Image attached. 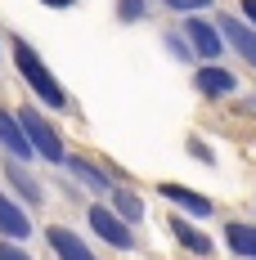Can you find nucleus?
Masks as SVG:
<instances>
[{"mask_svg": "<svg viewBox=\"0 0 256 260\" xmlns=\"http://www.w3.org/2000/svg\"><path fill=\"white\" fill-rule=\"evenodd\" d=\"M9 45H14V63H18V72H23L27 85H32V90H36V94H41V99H45L50 108H63V104H68L63 85H59V81H54V72L45 68V63H41V54L32 50L23 36H14Z\"/></svg>", "mask_w": 256, "mask_h": 260, "instance_id": "f257e3e1", "label": "nucleus"}, {"mask_svg": "<svg viewBox=\"0 0 256 260\" xmlns=\"http://www.w3.org/2000/svg\"><path fill=\"white\" fill-rule=\"evenodd\" d=\"M18 121H23V135H27V144L36 148V153L45 157V161H68V153H63V139H59V130L36 112V108H23L18 112Z\"/></svg>", "mask_w": 256, "mask_h": 260, "instance_id": "f03ea898", "label": "nucleus"}, {"mask_svg": "<svg viewBox=\"0 0 256 260\" xmlns=\"http://www.w3.org/2000/svg\"><path fill=\"white\" fill-rule=\"evenodd\" d=\"M90 229H95L108 247H117V251H130V247H135V234L126 229V220H122L117 211H108V207H90Z\"/></svg>", "mask_w": 256, "mask_h": 260, "instance_id": "7ed1b4c3", "label": "nucleus"}, {"mask_svg": "<svg viewBox=\"0 0 256 260\" xmlns=\"http://www.w3.org/2000/svg\"><path fill=\"white\" fill-rule=\"evenodd\" d=\"M184 41H193V50L203 54V58H216V54L225 50V36H220V27L203 23V18H193V23L184 27Z\"/></svg>", "mask_w": 256, "mask_h": 260, "instance_id": "20e7f679", "label": "nucleus"}, {"mask_svg": "<svg viewBox=\"0 0 256 260\" xmlns=\"http://www.w3.org/2000/svg\"><path fill=\"white\" fill-rule=\"evenodd\" d=\"M0 148L14 153V157H32L36 153V148L27 144V135H23V121H18L14 112H5V108H0Z\"/></svg>", "mask_w": 256, "mask_h": 260, "instance_id": "39448f33", "label": "nucleus"}, {"mask_svg": "<svg viewBox=\"0 0 256 260\" xmlns=\"http://www.w3.org/2000/svg\"><path fill=\"white\" fill-rule=\"evenodd\" d=\"M157 188H162L166 202L184 207L189 215H211V198H203V193H193V188H184V184H157Z\"/></svg>", "mask_w": 256, "mask_h": 260, "instance_id": "423d86ee", "label": "nucleus"}, {"mask_svg": "<svg viewBox=\"0 0 256 260\" xmlns=\"http://www.w3.org/2000/svg\"><path fill=\"white\" fill-rule=\"evenodd\" d=\"M50 247L59 251V260H95V251H90L77 234H68L63 224H54V229H50Z\"/></svg>", "mask_w": 256, "mask_h": 260, "instance_id": "0eeeda50", "label": "nucleus"}, {"mask_svg": "<svg viewBox=\"0 0 256 260\" xmlns=\"http://www.w3.org/2000/svg\"><path fill=\"white\" fill-rule=\"evenodd\" d=\"M220 36H225L234 50H238V54H243V58L256 68V31H247L238 18H220Z\"/></svg>", "mask_w": 256, "mask_h": 260, "instance_id": "6e6552de", "label": "nucleus"}, {"mask_svg": "<svg viewBox=\"0 0 256 260\" xmlns=\"http://www.w3.org/2000/svg\"><path fill=\"white\" fill-rule=\"evenodd\" d=\"M193 85H198L203 94H230L234 85H238V77H234V72H225V68H211V63H207V68H198V72H193Z\"/></svg>", "mask_w": 256, "mask_h": 260, "instance_id": "1a4fd4ad", "label": "nucleus"}, {"mask_svg": "<svg viewBox=\"0 0 256 260\" xmlns=\"http://www.w3.org/2000/svg\"><path fill=\"white\" fill-rule=\"evenodd\" d=\"M0 234H5V238H27V234H32L27 215H23L18 207H14V202H9L5 193H0Z\"/></svg>", "mask_w": 256, "mask_h": 260, "instance_id": "9d476101", "label": "nucleus"}, {"mask_svg": "<svg viewBox=\"0 0 256 260\" xmlns=\"http://www.w3.org/2000/svg\"><path fill=\"white\" fill-rule=\"evenodd\" d=\"M171 234H176L180 247H189V251H198V256H211V238L198 234L189 220H180V215H176V220H171Z\"/></svg>", "mask_w": 256, "mask_h": 260, "instance_id": "9b49d317", "label": "nucleus"}, {"mask_svg": "<svg viewBox=\"0 0 256 260\" xmlns=\"http://www.w3.org/2000/svg\"><path fill=\"white\" fill-rule=\"evenodd\" d=\"M225 238H230V247L238 251V256H247V260H256V224H225Z\"/></svg>", "mask_w": 256, "mask_h": 260, "instance_id": "f8f14e48", "label": "nucleus"}, {"mask_svg": "<svg viewBox=\"0 0 256 260\" xmlns=\"http://www.w3.org/2000/svg\"><path fill=\"white\" fill-rule=\"evenodd\" d=\"M68 171H72L77 180H86L90 188H95V193H112V184H108V175H103L99 166H90L86 157H68Z\"/></svg>", "mask_w": 256, "mask_h": 260, "instance_id": "ddd939ff", "label": "nucleus"}, {"mask_svg": "<svg viewBox=\"0 0 256 260\" xmlns=\"http://www.w3.org/2000/svg\"><path fill=\"white\" fill-rule=\"evenodd\" d=\"M112 198H117V211H122V220H139V215H144V202H139L135 193H126V188H112Z\"/></svg>", "mask_w": 256, "mask_h": 260, "instance_id": "4468645a", "label": "nucleus"}, {"mask_svg": "<svg viewBox=\"0 0 256 260\" xmlns=\"http://www.w3.org/2000/svg\"><path fill=\"white\" fill-rule=\"evenodd\" d=\"M9 180H14V188L23 193V198H27V202H32V207L41 202V184H36V180H27V175H23V171H18V166H9Z\"/></svg>", "mask_w": 256, "mask_h": 260, "instance_id": "2eb2a0df", "label": "nucleus"}, {"mask_svg": "<svg viewBox=\"0 0 256 260\" xmlns=\"http://www.w3.org/2000/svg\"><path fill=\"white\" fill-rule=\"evenodd\" d=\"M117 18H122V23L144 18V0H117Z\"/></svg>", "mask_w": 256, "mask_h": 260, "instance_id": "dca6fc26", "label": "nucleus"}, {"mask_svg": "<svg viewBox=\"0 0 256 260\" xmlns=\"http://www.w3.org/2000/svg\"><path fill=\"white\" fill-rule=\"evenodd\" d=\"M166 45H171V54H176V58H189V54H193V45H184V41H180L176 31L166 36Z\"/></svg>", "mask_w": 256, "mask_h": 260, "instance_id": "f3484780", "label": "nucleus"}, {"mask_svg": "<svg viewBox=\"0 0 256 260\" xmlns=\"http://www.w3.org/2000/svg\"><path fill=\"white\" fill-rule=\"evenodd\" d=\"M166 9H207L211 0H162Z\"/></svg>", "mask_w": 256, "mask_h": 260, "instance_id": "a211bd4d", "label": "nucleus"}, {"mask_svg": "<svg viewBox=\"0 0 256 260\" xmlns=\"http://www.w3.org/2000/svg\"><path fill=\"white\" fill-rule=\"evenodd\" d=\"M0 260H32V256H23L14 242H0Z\"/></svg>", "mask_w": 256, "mask_h": 260, "instance_id": "6ab92c4d", "label": "nucleus"}, {"mask_svg": "<svg viewBox=\"0 0 256 260\" xmlns=\"http://www.w3.org/2000/svg\"><path fill=\"white\" fill-rule=\"evenodd\" d=\"M189 148H193V157H198V161H211V153H207L203 139H189Z\"/></svg>", "mask_w": 256, "mask_h": 260, "instance_id": "aec40b11", "label": "nucleus"}, {"mask_svg": "<svg viewBox=\"0 0 256 260\" xmlns=\"http://www.w3.org/2000/svg\"><path fill=\"white\" fill-rule=\"evenodd\" d=\"M238 9H243V14H247V23H256V0H243V5H238Z\"/></svg>", "mask_w": 256, "mask_h": 260, "instance_id": "412c9836", "label": "nucleus"}, {"mask_svg": "<svg viewBox=\"0 0 256 260\" xmlns=\"http://www.w3.org/2000/svg\"><path fill=\"white\" fill-rule=\"evenodd\" d=\"M41 5H50V9H68V5H77V0H41Z\"/></svg>", "mask_w": 256, "mask_h": 260, "instance_id": "4be33fe9", "label": "nucleus"}]
</instances>
